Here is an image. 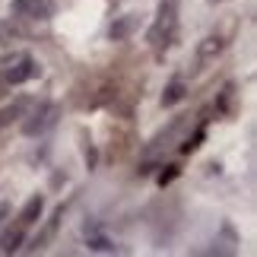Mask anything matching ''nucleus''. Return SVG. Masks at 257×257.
<instances>
[{
  "label": "nucleus",
  "mask_w": 257,
  "mask_h": 257,
  "mask_svg": "<svg viewBox=\"0 0 257 257\" xmlns=\"http://www.w3.org/2000/svg\"><path fill=\"white\" fill-rule=\"evenodd\" d=\"M7 89H13V86H10V83L4 80V76H0V95H7Z\"/></svg>",
  "instance_id": "ddd939ff"
},
{
  "label": "nucleus",
  "mask_w": 257,
  "mask_h": 257,
  "mask_svg": "<svg viewBox=\"0 0 257 257\" xmlns=\"http://www.w3.org/2000/svg\"><path fill=\"white\" fill-rule=\"evenodd\" d=\"M140 23H143V19L137 16V13L121 16V19H117V23L111 26V38H114V42H124V38H131L137 29H140Z\"/></svg>",
  "instance_id": "39448f33"
},
{
  "label": "nucleus",
  "mask_w": 257,
  "mask_h": 257,
  "mask_svg": "<svg viewBox=\"0 0 257 257\" xmlns=\"http://www.w3.org/2000/svg\"><path fill=\"white\" fill-rule=\"evenodd\" d=\"M219 51H222L219 38H206V42L200 45V57H213V54H219Z\"/></svg>",
  "instance_id": "9d476101"
},
{
  "label": "nucleus",
  "mask_w": 257,
  "mask_h": 257,
  "mask_svg": "<svg viewBox=\"0 0 257 257\" xmlns=\"http://www.w3.org/2000/svg\"><path fill=\"white\" fill-rule=\"evenodd\" d=\"M181 98H184V86L181 83H172L162 92V105H175V102H181Z\"/></svg>",
  "instance_id": "1a4fd4ad"
},
{
  "label": "nucleus",
  "mask_w": 257,
  "mask_h": 257,
  "mask_svg": "<svg viewBox=\"0 0 257 257\" xmlns=\"http://www.w3.org/2000/svg\"><path fill=\"white\" fill-rule=\"evenodd\" d=\"M54 117H57V108H54V105H38L35 111L29 114V121H23V134H26V137L45 134L48 127L54 124Z\"/></svg>",
  "instance_id": "f03ea898"
},
{
  "label": "nucleus",
  "mask_w": 257,
  "mask_h": 257,
  "mask_svg": "<svg viewBox=\"0 0 257 257\" xmlns=\"http://www.w3.org/2000/svg\"><path fill=\"white\" fill-rule=\"evenodd\" d=\"M175 13H178L175 0H165L162 10H159V23H156V29L150 32L153 45H169L172 42V35H175Z\"/></svg>",
  "instance_id": "f257e3e1"
},
{
  "label": "nucleus",
  "mask_w": 257,
  "mask_h": 257,
  "mask_svg": "<svg viewBox=\"0 0 257 257\" xmlns=\"http://www.w3.org/2000/svg\"><path fill=\"white\" fill-rule=\"evenodd\" d=\"M89 248H95V251H105V248H111V244H108L105 238H92V241H89Z\"/></svg>",
  "instance_id": "9b49d317"
},
{
  "label": "nucleus",
  "mask_w": 257,
  "mask_h": 257,
  "mask_svg": "<svg viewBox=\"0 0 257 257\" xmlns=\"http://www.w3.org/2000/svg\"><path fill=\"white\" fill-rule=\"evenodd\" d=\"M23 229H26V225L19 222V225H13V229H7V232H4V238H0V248H4L7 254H13L19 244H23Z\"/></svg>",
  "instance_id": "423d86ee"
},
{
  "label": "nucleus",
  "mask_w": 257,
  "mask_h": 257,
  "mask_svg": "<svg viewBox=\"0 0 257 257\" xmlns=\"http://www.w3.org/2000/svg\"><path fill=\"white\" fill-rule=\"evenodd\" d=\"M16 29H13V23H0V38H7V35H13Z\"/></svg>",
  "instance_id": "f8f14e48"
},
{
  "label": "nucleus",
  "mask_w": 257,
  "mask_h": 257,
  "mask_svg": "<svg viewBox=\"0 0 257 257\" xmlns=\"http://www.w3.org/2000/svg\"><path fill=\"white\" fill-rule=\"evenodd\" d=\"M7 213H10V206H0V225H4V219H7Z\"/></svg>",
  "instance_id": "4468645a"
},
{
  "label": "nucleus",
  "mask_w": 257,
  "mask_h": 257,
  "mask_svg": "<svg viewBox=\"0 0 257 257\" xmlns=\"http://www.w3.org/2000/svg\"><path fill=\"white\" fill-rule=\"evenodd\" d=\"M42 206H45L42 197H32V200L23 206V213H19V222H23V225H32L38 216H42Z\"/></svg>",
  "instance_id": "0eeeda50"
},
{
  "label": "nucleus",
  "mask_w": 257,
  "mask_h": 257,
  "mask_svg": "<svg viewBox=\"0 0 257 257\" xmlns=\"http://www.w3.org/2000/svg\"><path fill=\"white\" fill-rule=\"evenodd\" d=\"M10 86H19V83H26V80H32V76H38V64L32 61V57H23L16 67H10V70L0 73Z\"/></svg>",
  "instance_id": "20e7f679"
},
{
  "label": "nucleus",
  "mask_w": 257,
  "mask_h": 257,
  "mask_svg": "<svg viewBox=\"0 0 257 257\" xmlns=\"http://www.w3.org/2000/svg\"><path fill=\"white\" fill-rule=\"evenodd\" d=\"M10 13L19 19H48L54 13V7L48 0H13L10 4Z\"/></svg>",
  "instance_id": "7ed1b4c3"
},
{
  "label": "nucleus",
  "mask_w": 257,
  "mask_h": 257,
  "mask_svg": "<svg viewBox=\"0 0 257 257\" xmlns=\"http://www.w3.org/2000/svg\"><path fill=\"white\" fill-rule=\"evenodd\" d=\"M26 108H29V98H19V102H13L10 108H4V111H0V127H7V124H13L16 117H23Z\"/></svg>",
  "instance_id": "6e6552de"
}]
</instances>
